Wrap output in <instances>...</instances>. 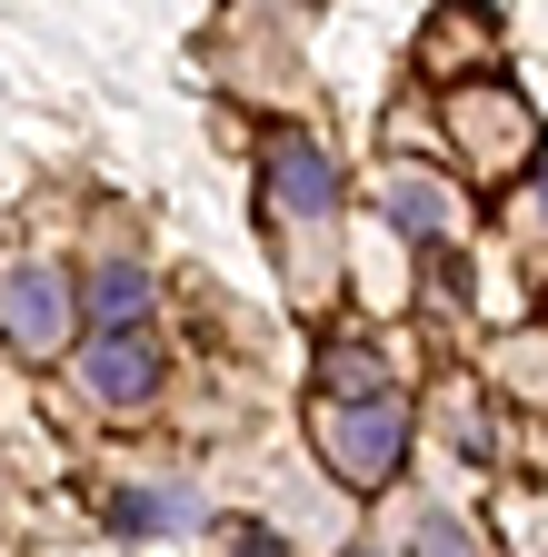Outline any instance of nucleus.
Masks as SVG:
<instances>
[{"instance_id":"nucleus-13","label":"nucleus","mask_w":548,"mask_h":557,"mask_svg":"<svg viewBox=\"0 0 548 557\" xmlns=\"http://www.w3.org/2000/svg\"><path fill=\"white\" fill-rule=\"evenodd\" d=\"M528 189H538V209H548V150H528Z\"/></svg>"},{"instance_id":"nucleus-8","label":"nucleus","mask_w":548,"mask_h":557,"mask_svg":"<svg viewBox=\"0 0 548 557\" xmlns=\"http://www.w3.org/2000/svg\"><path fill=\"white\" fill-rule=\"evenodd\" d=\"M199 518H210V498H199L190 478H150V487H120L110 498L120 537H170V528H199Z\"/></svg>"},{"instance_id":"nucleus-5","label":"nucleus","mask_w":548,"mask_h":557,"mask_svg":"<svg viewBox=\"0 0 548 557\" xmlns=\"http://www.w3.org/2000/svg\"><path fill=\"white\" fill-rule=\"evenodd\" d=\"M449 129L468 139V170H509V160H528V110H519L509 81H459V90H449Z\"/></svg>"},{"instance_id":"nucleus-6","label":"nucleus","mask_w":548,"mask_h":557,"mask_svg":"<svg viewBox=\"0 0 548 557\" xmlns=\"http://www.w3.org/2000/svg\"><path fill=\"white\" fill-rule=\"evenodd\" d=\"M160 289H150V259L141 249H100L90 278H81V329L90 338H130V329H150Z\"/></svg>"},{"instance_id":"nucleus-12","label":"nucleus","mask_w":548,"mask_h":557,"mask_svg":"<svg viewBox=\"0 0 548 557\" xmlns=\"http://www.w3.org/2000/svg\"><path fill=\"white\" fill-rule=\"evenodd\" d=\"M230 557H290V547L269 537V528H240V537H230Z\"/></svg>"},{"instance_id":"nucleus-14","label":"nucleus","mask_w":548,"mask_h":557,"mask_svg":"<svg viewBox=\"0 0 548 557\" xmlns=\"http://www.w3.org/2000/svg\"><path fill=\"white\" fill-rule=\"evenodd\" d=\"M339 557H379V547H339Z\"/></svg>"},{"instance_id":"nucleus-10","label":"nucleus","mask_w":548,"mask_h":557,"mask_svg":"<svg viewBox=\"0 0 548 557\" xmlns=\"http://www.w3.org/2000/svg\"><path fill=\"white\" fill-rule=\"evenodd\" d=\"M489 369H499V388H519V398L538 388V398H548V338H499Z\"/></svg>"},{"instance_id":"nucleus-3","label":"nucleus","mask_w":548,"mask_h":557,"mask_svg":"<svg viewBox=\"0 0 548 557\" xmlns=\"http://www.w3.org/2000/svg\"><path fill=\"white\" fill-rule=\"evenodd\" d=\"M259 209H269V230H280V269H290L300 249H319L339 230V160L319 150V139H269Z\"/></svg>"},{"instance_id":"nucleus-4","label":"nucleus","mask_w":548,"mask_h":557,"mask_svg":"<svg viewBox=\"0 0 548 557\" xmlns=\"http://www.w3.org/2000/svg\"><path fill=\"white\" fill-rule=\"evenodd\" d=\"M160 379H170V359H160L150 329H130V338H81V388H90V408L141 418V408L160 398Z\"/></svg>"},{"instance_id":"nucleus-2","label":"nucleus","mask_w":548,"mask_h":557,"mask_svg":"<svg viewBox=\"0 0 548 557\" xmlns=\"http://www.w3.org/2000/svg\"><path fill=\"white\" fill-rule=\"evenodd\" d=\"M0 348L31 359V369H50V359L81 348V278L60 259H11L0 269Z\"/></svg>"},{"instance_id":"nucleus-11","label":"nucleus","mask_w":548,"mask_h":557,"mask_svg":"<svg viewBox=\"0 0 548 557\" xmlns=\"http://www.w3.org/2000/svg\"><path fill=\"white\" fill-rule=\"evenodd\" d=\"M419 60H429V70H459V60H489V21H429Z\"/></svg>"},{"instance_id":"nucleus-7","label":"nucleus","mask_w":548,"mask_h":557,"mask_svg":"<svg viewBox=\"0 0 548 557\" xmlns=\"http://www.w3.org/2000/svg\"><path fill=\"white\" fill-rule=\"evenodd\" d=\"M379 209H389V230H399L409 249H459V189H439V180H419V170H399V180L379 189Z\"/></svg>"},{"instance_id":"nucleus-9","label":"nucleus","mask_w":548,"mask_h":557,"mask_svg":"<svg viewBox=\"0 0 548 557\" xmlns=\"http://www.w3.org/2000/svg\"><path fill=\"white\" fill-rule=\"evenodd\" d=\"M409 557H489V537H478L459 508H429L419 528H409Z\"/></svg>"},{"instance_id":"nucleus-1","label":"nucleus","mask_w":548,"mask_h":557,"mask_svg":"<svg viewBox=\"0 0 548 557\" xmlns=\"http://www.w3.org/2000/svg\"><path fill=\"white\" fill-rule=\"evenodd\" d=\"M309 448L339 487H389L409 468V398L379 379V359L329 348L319 359V408H309Z\"/></svg>"}]
</instances>
